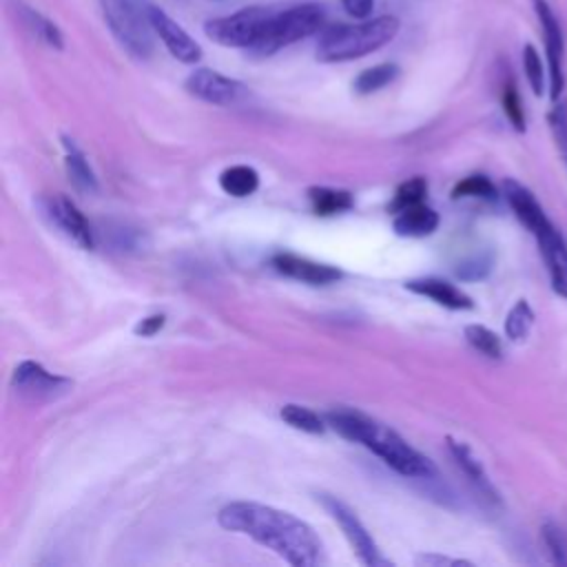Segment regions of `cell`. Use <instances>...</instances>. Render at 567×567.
<instances>
[{
	"label": "cell",
	"mask_w": 567,
	"mask_h": 567,
	"mask_svg": "<svg viewBox=\"0 0 567 567\" xmlns=\"http://www.w3.org/2000/svg\"><path fill=\"white\" fill-rule=\"evenodd\" d=\"M217 520L224 529L250 536L295 567L323 563V545L319 536L306 520L290 512L261 503L237 501L224 505Z\"/></svg>",
	"instance_id": "cell-1"
},
{
	"label": "cell",
	"mask_w": 567,
	"mask_h": 567,
	"mask_svg": "<svg viewBox=\"0 0 567 567\" xmlns=\"http://www.w3.org/2000/svg\"><path fill=\"white\" fill-rule=\"evenodd\" d=\"M326 423L343 439L368 447L388 467L405 478L434 481L439 476L436 465L425 454L414 450L392 427L370 419L368 414H361L357 410H332L326 414Z\"/></svg>",
	"instance_id": "cell-2"
},
{
	"label": "cell",
	"mask_w": 567,
	"mask_h": 567,
	"mask_svg": "<svg viewBox=\"0 0 567 567\" xmlns=\"http://www.w3.org/2000/svg\"><path fill=\"white\" fill-rule=\"evenodd\" d=\"M396 16H379L359 24H328L317 38V58L321 62H348L363 58L399 33Z\"/></svg>",
	"instance_id": "cell-3"
},
{
	"label": "cell",
	"mask_w": 567,
	"mask_h": 567,
	"mask_svg": "<svg viewBox=\"0 0 567 567\" xmlns=\"http://www.w3.org/2000/svg\"><path fill=\"white\" fill-rule=\"evenodd\" d=\"M323 27L326 9L319 2H303L284 11H272L257 44L250 51L257 55H272L297 40L319 33Z\"/></svg>",
	"instance_id": "cell-4"
},
{
	"label": "cell",
	"mask_w": 567,
	"mask_h": 567,
	"mask_svg": "<svg viewBox=\"0 0 567 567\" xmlns=\"http://www.w3.org/2000/svg\"><path fill=\"white\" fill-rule=\"evenodd\" d=\"M106 27L120 47L137 58L146 60L153 53V24L146 7L142 9L135 0H97Z\"/></svg>",
	"instance_id": "cell-5"
},
{
	"label": "cell",
	"mask_w": 567,
	"mask_h": 567,
	"mask_svg": "<svg viewBox=\"0 0 567 567\" xmlns=\"http://www.w3.org/2000/svg\"><path fill=\"white\" fill-rule=\"evenodd\" d=\"M272 16L270 9L264 7H246L239 9L230 16L213 18L204 24L206 35L221 44V47H233V49H252Z\"/></svg>",
	"instance_id": "cell-6"
},
{
	"label": "cell",
	"mask_w": 567,
	"mask_h": 567,
	"mask_svg": "<svg viewBox=\"0 0 567 567\" xmlns=\"http://www.w3.org/2000/svg\"><path fill=\"white\" fill-rule=\"evenodd\" d=\"M536 20L543 31L545 58H547V80H549V100L558 102L565 89V35L563 27L549 7L547 0H532Z\"/></svg>",
	"instance_id": "cell-7"
},
{
	"label": "cell",
	"mask_w": 567,
	"mask_h": 567,
	"mask_svg": "<svg viewBox=\"0 0 567 567\" xmlns=\"http://www.w3.org/2000/svg\"><path fill=\"white\" fill-rule=\"evenodd\" d=\"M321 498V505L328 509V514L339 523V527L343 529L348 543L352 545L357 558L368 565V567H383V565H392L383 554L381 549L377 547L374 538L370 536V532L365 529V525L359 520V516L343 503L339 501L337 496H330V494H319Z\"/></svg>",
	"instance_id": "cell-8"
},
{
	"label": "cell",
	"mask_w": 567,
	"mask_h": 567,
	"mask_svg": "<svg viewBox=\"0 0 567 567\" xmlns=\"http://www.w3.org/2000/svg\"><path fill=\"white\" fill-rule=\"evenodd\" d=\"M186 91L208 104H217V106H233L239 104L248 97V89L239 82L233 80L228 75H221L219 71L213 69H195L188 78H186Z\"/></svg>",
	"instance_id": "cell-9"
},
{
	"label": "cell",
	"mask_w": 567,
	"mask_h": 567,
	"mask_svg": "<svg viewBox=\"0 0 567 567\" xmlns=\"http://www.w3.org/2000/svg\"><path fill=\"white\" fill-rule=\"evenodd\" d=\"M38 206L42 215L80 248L91 250L95 246V235L91 224L84 219V215L78 210V206L71 199H66L64 195H47V197H40Z\"/></svg>",
	"instance_id": "cell-10"
},
{
	"label": "cell",
	"mask_w": 567,
	"mask_h": 567,
	"mask_svg": "<svg viewBox=\"0 0 567 567\" xmlns=\"http://www.w3.org/2000/svg\"><path fill=\"white\" fill-rule=\"evenodd\" d=\"M146 11H148V20L153 24L155 35L164 42V47L168 49V53L175 60H179L184 64H195L202 60V47L190 38V33L179 22H175L159 7L148 4Z\"/></svg>",
	"instance_id": "cell-11"
},
{
	"label": "cell",
	"mask_w": 567,
	"mask_h": 567,
	"mask_svg": "<svg viewBox=\"0 0 567 567\" xmlns=\"http://www.w3.org/2000/svg\"><path fill=\"white\" fill-rule=\"evenodd\" d=\"M13 388L16 392L42 401V399H55L58 394L66 392L71 388V381L64 377H58L49 370H44L35 361H22L13 372Z\"/></svg>",
	"instance_id": "cell-12"
},
{
	"label": "cell",
	"mask_w": 567,
	"mask_h": 567,
	"mask_svg": "<svg viewBox=\"0 0 567 567\" xmlns=\"http://www.w3.org/2000/svg\"><path fill=\"white\" fill-rule=\"evenodd\" d=\"M532 235L536 237L538 250L545 259L551 290L567 299V246H565L560 233L554 228L551 221H547Z\"/></svg>",
	"instance_id": "cell-13"
},
{
	"label": "cell",
	"mask_w": 567,
	"mask_h": 567,
	"mask_svg": "<svg viewBox=\"0 0 567 567\" xmlns=\"http://www.w3.org/2000/svg\"><path fill=\"white\" fill-rule=\"evenodd\" d=\"M272 266L277 272H281L286 277L303 281V284H312V286H326V284H332L343 277L341 270H337L334 266L319 264L308 257L292 255V252H277L272 257Z\"/></svg>",
	"instance_id": "cell-14"
},
{
	"label": "cell",
	"mask_w": 567,
	"mask_h": 567,
	"mask_svg": "<svg viewBox=\"0 0 567 567\" xmlns=\"http://www.w3.org/2000/svg\"><path fill=\"white\" fill-rule=\"evenodd\" d=\"M503 197L507 199L509 208L514 210L518 221L529 233H536L540 226H545L549 221V217L545 215V210L538 204V199L534 197V193L527 186L518 184L516 179H505L503 182Z\"/></svg>",
	"instance_id": "cell-15"
},
{
	"label": "cell",
	"mask_w": 567,
	"mask_h": 567,
	"mask_svg": "<svg viewBox=\"0 0 567 567\" xmlns=\"http://www.w3.org/2000/svg\"><path fill=\"white\" fill-rule=\"evenodd\" d=\"M405 288L412 290L414 295L427 297L434 303L450 308V310H470L474 308V301L470 295H465L461 288H456L454 284L439 279V277H423V279H412L405 281Z\"/></svg>",
	"instance_id": "cell-16"
},
{
	"label": "cell",
	"mask_w": 567,
	"mask_h": 567,
	"mask_svg": "<svg viewBox=\"0 0 567 567\" xmlns=\"http://www.w3.org/2000/svg\"><path fill=\"white\" fill-rule=\"evenodd\" d=\"M447 450L450 454L454 456L456 465L463 470V474L472 481V485L478 489V494H483L487 501L492 503H498V494L494 489V485L489 483L481 461L474 456V452L463 443V441H456V439H447Z\"/></svg>",
	"instance_id": "cell-17"
},
{
	"label": "cell",
	"mask_w": 567,
	"mask_h": 567,
	"mask_svg": "<svg viewBox=\"0 0 567 567\" xmlns=\"http://www.w3.org/2000/svg\"><path fill=\"white\" fill-rule=\"evenodd\" d=\"M392 226H394V233L401 237H425L436 230L439 213L421 202L394 213Z\"/></svg>",
	"instance_id": "cell-18"
},
{
	"label": "cell",
	"mask_w": 567,
	"mask_h": 567,
	"mask_svg": "<svg viewBox=\"0 0 567 567\" xmlns=\"http://www.w3.org/2000/svg\"><path fill=\"white\" fill-rule=\"evenodd\" d=\"M16 11H18V18L22 20V24L35 35V40L44 42L51 49H64V38H62V31L58 29L55 22H51L47 16H42L40 11L31 9L22 2H18Z\"/></svg>",
	"instance_id": "cell-19"
},
{
	"label": "cell",
	"mask_w": 567,
	"mask_h": 567,
	"mask_svg": "<svg viewBox=\"0 0 567 567\" xmlns=\"http://www.w3.org/2000/svg\"><path fill=\"white\" fill-rule=\"evenodd\" d=\"M62 144H64V166H66V173H69L71 182L75 184V188H80L84 193H95L97 179H95V173L91 171L84 153L69 137H62Z\"/></svg>",
	"instance_id": "cell-20"
},
{
	"label": "cell",
	"mask_w": 567,
	"mask_h": 567,
	"mask_svg": "<svg viewBox=\"0 0 567 567\" xmlns=\"http://www.w3.org/2000/svg\"><path fill=\"white\" fill-rule=\"evenodd\" d=\"M308 199L317 215H337L346 213L354 206V197L350 190L343 188H328V186H312L308 188Z\"/></svg>",
	"instance_id": "cell-21"
},
{
	"label": "cell",
	"mask_w": 567,
	"mask_h": 567,
	"mask_svg": "<svg viewBox=\"0 0 567 567\" xmlns=\"http://www.w3.org/2000/svg\"><path fill=\"white\" fill-rule=\"evenodd\" d=\"M219 186L226 195H233V197H248L257 190L259 186V175L252 166H246V164H237V166H230L226 168L221 175H219Z\"/></svg>",
	"instance_id": "cell-22"
},
{
	"label": "cell",
	"mask_w": 567,
	"mask_h": 567,
	"mask_svg": "<svg viewBox=\"0 0 567 567\" xmlns=\"http://www.w3.org/2000/svg\"><path fill=\"white\" fill-rule=\"evenodd\" d=\"M396 75H399V66L394 62H383V64H377V66H370V69L361 71L354 78L352 86L359 95H370L374 91H381L390 82H394Z\"/></svg>",
	"instance_id": "cell-23"
},
{
	"label": "cell",
	"mask_w": 567,
	"mask_h": 567,
	"mask_svg": "<svg viewBox=\"0 0 567 567\" xmlns=\"http://www.w3.org/2000/svg\"><path fill=\"white\" fill-rule=\"evenodd\" d=\"M532 323H534V310L532 306L525 301V299H518L509 312H507V319H505V337L509 341H523L529 330H532Z\"/></svg>",
	"instance_id": "cell-24"
},
{
	"label": "cell",
	"mask_w": 567,
	"mask_h": 567,
	"mask_svg": "<svg viewBox=\"0 0 567 567\" xmlns=\"http://www.w3.org/2000/svg\"><path fill=\"white\" fill-rule=\"evenodd\" d=\"M465 339L474 350H478L481 354H485L489 359H501L503 357L501 337L494 330L485 328V326H478V323L465 326Z\"/></svg>",
	"instance_id": "cell-25"
},
{
	"label": "cell",
	"mask_w": 567,
	"mask_h": 567,
	"mask_svg": "<svg viewBox=\"0 0 567 567\" xmlns=\"http://www.w3.org/2000/svg\"><path fill=\"white\" fill-rule=\"evenodd\" d=\"M279 414H281V419H284L288 425H292L295 430H301V432H308V434H321V432L326 430L323 419H321L317 412H312V410H308V408H303V405L288 403V405L281 408Z\"/></svg>",
	"instance_id": "cell-26"
},
{
	"label": "cell",
	"mask_w": 567,
	"mask_h": 567,
	"mask_svg": "<svg viewBox=\"0 0 567 567\" xmlns=\"http://www.w3.org/2000/svg\"><path fill=\"white\" fill-rule=\"evenodd\" d=\"M452 197L454 199H461V197H478V199H496L498 197V190L496 186L492 184L489 177L485 175H467L463 177L461 182H456V186L452 188Z\"/></svg>",
	"instance_id": "cell-27"
},
{
	"label": "cell",
	"mask_w": 567,
	"mask_h": 567,
	"mask_svg": "<svg viewBox=\"0 0 567 567\" xmlns=\"http://www.w3.org/2000/svg\"><path fill=\"white\" fill-rule=\"evenodd\" d=\"M523 71H525V78H527L534 95H543L545 84H549V80H547L545 64L540 60V53L536 51L534 44L523 47Z\"/></svg>",
	"instance_id": "cell-28"
},
{
	"label": "cell",
	"mask_w": 567,
	"mask_h": 567,
	"mask_svg": "<svg viewBox=\"0 0 567 567\" xmlns=\"http://www.w3.org/2000/svg\"><path fill=\"white\" fill-rule=\"evenodd\" d=\"M425 193H427V182H425V177H412V179L403 182V184L394 190V197H392L388 210H390V213H399V210H403V208H410V206H414V204H421L423 197H425Z\"/></svg>",
	"instance_id": "cell-29"
},
{
	"label": "cell",
	"mask_w": 567,
	"mask_h": 567,
	"mask_svg": "<svg viewBox=\"0 0 567 567\" xmlns=\"http://www.w3.org/2000/svg\"><path fill=\"white\" fill-rule=\"evenodd\" d=\"M540 536H543V543L549 551L551 563L567 565V536H565V532L556 523L545 520L543 527H540Z\"/></svg>",
	"instance_id": "cell-30"
},
{
	"label": "cell",
	"mask_w": 567,
	"mask_h": 567,
	"mask_svg": "<svg viewBox=\"0 0 567 567\" xmlns=\"http://www.w3.org/2000/svg\"><path fill=\"white\" fill-rule=\"evenodd\" d=\"M501 104H503L505 117L509 120V124L514 126V131L523 133V131H525V111H523L520 95H518V91H516V86H514L512 82L505 84L503 95H501Z\"/></svg>",
	"instance_id": "cell-31"
},
{
	"label": "cell",
	"mask_w": 567,
	"mask_h": 567,
	"mask_svg": "<svg viewBox=\"0 0 567 567\" xmlns=\"http://www.w3.org/2000/svg\"><path fill=\"white\" fill-rule=\"evenodd\" d=\"M549 126L556 137V144L563 153V159L567 164V102L565 100L556 102L554 109L549 111Z\"/></svg>",
	"instance_id": "cell-32"
},
{
	"label": "cell",
	"mask_w": 567,
	"mask_h": 567,
	"mask_svg": "<svg viewBox=\"0 0 567 567\" xmlns=\"http://www.w3.org/2000/svg\"><path fill=\"white\" fill-rule=\"evenodd\" d=\"M492 270V255L487 252H481V255H474L470 259H465L458 268H456V275L465 281H476V279H483L487 277Z\"/></svg>",
	"instance_id": "cell-33"
},
{
	"label": "cell",
	"mask_w": 567,
	"mask_h": 567,
	"mask_svg": "<svg viewBox=\"0 0 567 567\" xmlns=\"http://www.w3.org/2000/svg\"><path fill=\"white\" fill-rule=\"evenodd\" d=\"M164 321H166V317H164V315H151V317H144V319L133 328V332H135L137 337H153L155 332H159V330H162Z\"/></svg>",
	"instance_id": "cell-34"
},
{
	"label": "cell",
	"mask_w": 567,
	"mask_h": 567,
	"mask_svg": "<svg viewBox=\"0 0 567 567\" xmlns=\"http://www.w3.org/2000/svg\"><path fill=\"white\" fill-rule=\"evenodd\" d=\"M341 4L348 11V16L359 18V20L368 18L374 9V0H341Z\"/></svg>",
	"instance_id": "cell-35"
},
{
	"label": "cell",
	"mask_w": 567,
	"mask_h": 567,
	"mask_svg": "<svg viewBox=\"0 0 567 567\" xmlns=\"http://www.w3.org/2000/svg\"><path fill=\"white\" fill-rule=\"evenodd\" d=\"M416 565H470L467 560H458V558H447V556H439V554H423L416 558Z\"/></svg>",
	"instance_id": "cell-36"
}]
</instances>
